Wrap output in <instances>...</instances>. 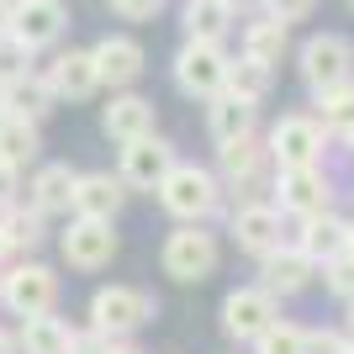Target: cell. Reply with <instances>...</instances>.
Listing matches in <instances>:
<instances>
[{
  "label": "cell",
  "instance_id": "6da1fadb",
  "mask_svg": "<svg viewBox=\"0 0 354 354\" xmlns=\"http://www.w3.org/2000/svg\"><path fill=\"white\" fill-rule=\"evenodd\" d=\"M153 196H159V207L175 222H207L222 212V180L212 169H201V164H185V159L169 164V175L153 185Z\"/></svg>",
  "mask_w": 354,
  "mask_h": 354
},
{
  "label": "cell",
  "instance_id": "7a4b0ae2",
  "mask_svg": "<svg viewBox=\"0 0 354 354\" xmlns=\"http://www.w3.org/2000/svg\"><path fill=\"white\" fill-rule=\"evenodd\" d=\"M217 180H222V191L243 196V201H259V191L275 180L270 143H265L259 133H243V138L217 143ZM243 201H238V207H243Z\"/></svg>",
  "mask_w": 354,
  "mask_h": 354
},
{
  "label": "cell",
  "instance_id": "3957f363",
  "mask_svg": "<svg viewBox=\"0 0 354 354\" xmlns=\"http://www.w3.org/2000/svg\"><path fill=\"white\" fill-rule=\"evenodd\" d=\"M159 265H164V275H169V281L201 286V281H212V275H217L222 243H217V233H207V222H180L175 233L164 238Z\"/></svg>",
  "mask_w": 354,
  "mask_h": 354
},
{
  "label": "cell",
  "instance_id": "277c9868",
  "mask_svg": "<svg viewBox=\"0 0 354 354\" xmlns=\"http://www.w3.org/2000/svg\"><path fill=\"white\" fill-rule=\"evenodd\" d=\"M159 301L138 286H101L90 296V333H106V339H133L143 323H153Z\"/></svg>",
  "mask_w": 354,
  "mask_h": 354
},
{
  "label": "cell",
  "instance_id": "5b68a950",
  "mask_svg": "<svg viewBox=\"0 0 354 354\" xmlns=\"http://www.w3.org/2000/svg\"><path fill=\"white\" fill-rule=\"evenodd\" d=\"M0 307L11 317H37V312L59 307V275L37 259H21V265L0 270Z\"/></svg>",
  "mask_w": 354,
  "mask_h": 354
},
{
  "label": "cell",
  "instance_id": "8992f818",
  "mask_svg": "<svg viewBox=\"0 0 354 354\" xmlns=\"http://www.w3.org/2000/svg\"><path fill=\"white\" fill-rule=\"evenodd\" d=\"M270 201L286 217H307V212H328L333 207V180L323 164H296V169H275L270 180Z\"/></svg>",
  "mask_w": 354,
  "mask_h": 354
},
{
  "label": "cell",
  "instance_id": "52a82bcc",
  "mask_svg": "<svg viewBox=\"0 0 354 354\" xmlns=\"http://www.w3.org/2000/svg\"><path fill=\"white\" fill-rule=\"evenodd\" d=\"M59 254L69 270L95 275V270H106L117 259V227L101 217H69V227L59 233Z\"/></svg>",
  "mask_w": 354,
  "mask_h": 354
},
{
  "label": "cell",
  "instance_id": "ba28073f",
  "mask_svg": "<svg viewBox=\"0 0 354 354\" xmlns=\"http://www.w3.org/2000/svg\"><path fill=\"white\" fill-rule=\"evenodd\" d=\"M270 159H275V169H296V164H323L328 153V133L317 117H301V111H291V117H281L275 127H270Z\"/></svg>",
  "mask_w": 354,
  "mask_h": 354
},
{
  "label": "cell",
  "instance_id": "9c48e42d",
  "mask_svg": "<svg viewBox=\"0 0 354 354\" xmlns=\"http://www.w3.org/2000/svg\"><path fill=\"white\" fill-rule=\"evenodd\" d=\"M296 69H301V80H307L312 90H328V85L354 80V48H349V37H339V32H317V37H307L301 53H296Z\"/></svg>",
  "mask_w": 354,
  "mask_h": 354
},
{
  "label": "cell",
  "instance_id": "30bf717a",
  "mask_svg": "<svg viewBox=\"0 0 354 354\" xmlns=\"http://www.w3.org/2000/svg\"><path fill=\"white\" fill-rule=\"evenodd\" d=\"M275 317H281V301L265 286H238V291L222 296V333L233 344H254Z\"/></svg>",
  "mask_w": 354,
  "mask_h": 354
},
{
  "label": "cell",
  "instance_id": "8fae6325",
  "mask_svg": "<svg viewBox=\"0 0 354 354\" xmlns=\"http://www.w3.org/2000/svg\"><path fill=\"white\" fill-rule=\"evenodd\" d=\"M222 74H227V53L222 43H196L185 37V48L175 53V85L180 95H191V101H212L222 90Z\"/></svg>",
  "mask_w": 354,
  "mask_h": 354
},
{
  "label": "cell",
  "instance_id": "7c38bea8",
  "mask_svg": "<svg viewBox=\"0 0 354 354\" xmlns=\"http://www.w3.org/2000/svg\"><path fill=\"white\" fill-rule=\"evenodd\" d=\"M227 233H233V243L243 254L265 259V254H275L286 243V212L275 201H243L233 212V222H227Z\"/></svg>",
  "mask_w": 354,
  "mask_h": 354
},
{
  "label": "cell",
  "instance_id": "4fadbf2b",
  "mask_svg": "<svg viewBox=\"0 0 354 354\" xmlns=\"http://www.w3.org/2000/svg\"><path fill=\"white\" fill-rule=\"evenodd\" d=\"M169 164H175V143H169V138H159V133H148V138L122 143L117 175H122V185H127V191H148V196H153V185L169 175Z\"/></svg>",
  "mask_w": 354,
  "mask_h": 354
},
{
  "label": "cell",
  "instance_id": "5bb4252c",
  "mask_svg": "<svg viewBox=\"0 0 354 354\" xmlns=\"http://www.w3.org/2000/svg\"><path fill=\"white\" fill-rule=\"evenodd\" d=\"M127 185L111 169H90V175H74V196H69V217H101L117 222V212L127 207Z\"/></svg>",
  "mask_w": 354,
  "mask_h": 354
},
{
  "label": "cell",
  "instance_id": "9a60e30c",
  "mask_svg": "<svg viewBox=\"0 0 354 354\" xmlns=\"http://www.w3.org/2000/svg\"><path fill=\"white\" fill-rule=\"evenodd\" d=\"M312 281H317V265H312V259L296 249V243H281L275 254H265V259H259V286H265L275 301L301 296Z\"/></svg>",
  "mask_w": 354,
  "mask_h": 354
},
{
  "label": "cell",
  "instance_id": "2e32d148",
  "mask_svg": "<svg viewBox=\"0 0 354 354\" xmlns=\"http://www.w3.org/2000/svg\"><path fill=\"white\" fill-rule=\"evenodd\" d=\"M64 27H69V11H64L59 0H16L11 6V32L32 48V53L48 48V43H59Z\"/></svg>",
  "mask_w": 354,
  "mask_h": 354
},
{
  "label": "cell",
  "instance_id": "e0dca14e",
  "mask_svg": "<svg viewBox=\"0 0 354 354\" xmlns=\"http://www.w3.org/2000/svg\"><path fill=\"white\" fill-rule=\"evenodd\" d=\"M48 90H53V101H90L95 90H101V74H95V59H90V48H69L59 59L48 64Z\"/></svg>",
  "mask_w": 354,
  "mask_h": 354
},
{
  "label": "cell",
  "instance_id": "ac0fdd59",
  "mask_svg": "<svg viewBox=\"0 0 354 354\" xmlns=\"http://www.w3.org/2000/svg\"><path fill=\"white\" fill-rule=\"evenodd\" d=\"M90 59H95L101 85H111V90H133L143 80V64H148L133 37H101V43L90 48Z\"/></svg>",
  "mask_w": 354,
  "mask_h": 354
},
{
  "label": "cell",
  "instance_id": "d6986e66",
  "mask_svg": "<svg viewBox=\"0 0 354 354\" xmlns=\"http://www.w3.org/2000/svg\"><path fill=\"white\" fill-rule=\"evenodd\" d=\"M80 344H85V333L69 328L64 317H53V312L21 317V328H16V349L21 354H80Z\"/></svg>",
  "mask_w": 354,
  "mask_h": 354
},
{
  "label": "cell",
  "instance_id": "ffe728a7",
  "mask_svg": "<svg viewBox=\"0 0 354 354\" xmlns=\"http://www.w3.org/2000/svg\"><path fill=\"white\" fill-rule=\"evenodd\" d=\"M344 233H349V222L339 217V212H307V217H296V233L291 243L301 254H307L312 265H323V259H333V254H344Z\"/></svg>",
  "mask_w": 354,
  "mask_h": 354
},
{
  "label": "cell",
  "instance_id": "44dd1931",
  "mask_svg": "<svg viewBox=\"0 0 354 354\" xmlns=\"http://www.w3.org/2000/svg\"><path fill=\"white\" fill-rule=\"evenodd\" d=\"M101 133L111 138V143H133V138H148L153 133V101H143V95H133V90H122V95H111L101 111Z\"/></svg>",
  "mask_w": 354,
  "mask_h": 354
},
{
  "label": "cell",
  "instance_id": "7402d4cb",
  "mask_svg": "<svg viewBox=\"0 0 354 354\" xmlns=\"http://www.w3.org/2000/svg\"><path fill=\"white\" fill-rule=\"evenodd\" d=\"M254 127H259V106L238 101V95H227V90H217V95L207 101V133H212V143L243 138V133H254Z\"/></svg>",
  "mask_w": 354,
  "mask_h": 354
},
{
  "label": "cell",
  "instance_id": "603a6c76",
  "mask_svg": "<svg viewBox=\"0 0 354 354\" xmlns=\"http://www.w3.org/2000/svg\"><path fill=\"white\" fill-rule=\"evenodd\" d=\"M53 106L59 101H53V90H48L43 74H16V80L0 85V111H16V117H27V122H43Z\"/></svg>",
  "mask_w": 354,
  "mask_h": 354
},
{
  "label": "cell",
  "instance_id": "cb8c5ba5",
  "mask_svg": "<svg viewBox=\"0 0 354 354\" xmlns=\"http://www.w3.org/2000/svg\"><path fill=\"white\" fill-rule=\"evenodd\" d=\"M74 175H80V169H69V164H37V175L27 180V201H32L37 212H48V217L69 212Z\"/></svg>",
  "mask_w": 354,
  "mask_h": 354
},
{
  "label": "cell",
  "instance_id": "d4e9b609",
  "mask_svg": "<svg viewBox=\"0 0 354 354\" xmlns=\"http://www.w3.org/2000/svg\"><path fill=\"white\" fill-rule=\"evenodd\" d=\"M43 122H27L16 117V111H0V159L16 164V169H27L37 153H43V133H37Z\"/></svg>",
  "mask_w": 354,
  "mask_h": 354
},
{
  "label": "cell",
  "instance_id": "484cf974",
  "mask_svg": "<svg viewBox=\"0 0 354 354\" xmlns=\"http://www.w3.org/2000/svg\"><path fill=\"white\" fill-rule=\"evenodd\" d=\"M222 90L227 95H238V101H249V106H259L275 90V69L270 64H259V59H227V74H222Z\"/></svg>",
  "mask_w": 354,
  "mask_h": 354
},
{
  "label": "cell",
  "instance_id": "4316f807",
  "mask_svg": "<svg viewBox=\"0 0 354 354\" xmlns=\"http://www.w3.org/2000/svg\"><path fill=\"white\" fill-rule=\"evenodd\" d=\"M0 227H6V238H11L16 254L43 249L48 243V212H37L32 201H11V207L0 212Z\"/></svg>",
  "mask_w": 354,
  "mask_h": 354
},
{
  "label": "cell",
  "instance_id": "83f0119b",
  "mask_svg": "<svg viewBox=\"0 0 354 354\" xmlns=\"http://www.w3.org/2000/svg\"><path fill=\"white\" fill-rule=\"evenodd\" d=\"M227 32H233V6L227 0H185V37L222 43Z\"/></svg>",
  "mask_w": 354,
  "mask_h": 354
},
{
  "label": "cell",
  "instance_id": "f1b7e54d",
  "mask_svg": "<svg viewBox=\"0 0 354 354\" xmlns=\"http://www.w3.org/2000/svg\"><path fill=\"white\" fill-rule=\"evenodd\" d=\"M286 48H291V32H286V21H275V16H265V21H249L243 27V53L259 64H275L286 59Z\"/></svg>",
  "mask_w": 354,
  "mask_h": 354
},
{
  "label": "cell",
  "instance_id": "f546056e",
  "mask_svg": "<svg viewBox=\"0 0 354 354\" xmlns=\"http://www.w3.org/2000/svg\"><path fill=\"white\" fill-rule=\"evenodd\" d=\"M317 122H323V133H328V138H333V133L344 138V133L354 127V80L317 90Z\"/></svg>",
  "mask_w": 354,
  "mask_h": 354
},
{
  "label": "cell",
  "instance_id": "4dcf8cb0",
  "mask_svg": "<svg viewBox=\"0 0 354 354\" xmlns=\"http://www.w3.org/2000/svg\"><path fill=\"white\" fill-rule=\"evenodd\" d=\"M301 344H307V328L286 323V317H275V323L254 339V354H301Z\"/></svg>",
  "mask_w": 354,
  "mask_h": 354
},
{
  "label": "cell",
  "instance_id": "1f68e13d",
  "mask_svg": "<svg viewBox=\"0 0 354 354\" xmlns=\"http://www.w3.org/2000/svg\"><path fill=\"white\" fill-rule=\"evenodd\" d=\"M323 286H328V296H339V301H354V254L344 249V254H333V259H323Z\"/></svg>",
  "mask_w": 354,
  "mask_h": 354
},
{
  "label": "cell",
  "instance_id": "d6a6232c",
  "mask_svg": "<svg viewBox=\"0 0 354 354\" xmlns=\"http://www.w3.org/2000/svg\"><path fill=\"white\" fill-rule=\"evenodd\" d=\"M27 64H32V48L21 43L16 32H6V37H0V85H6V80H16V74H32Z\"/></svg>",
  "mask_w": 354,
  "mask_h": 354
},
{
  "label": "cell",
  "instance_id": "836d02e7",
  "mask_svg": "<svg viewBox=\"0 0 354 354\" xmlns=\"http://www.w3.org/2000/svg\"><path fill=\"white\" fill-rule=\"evenodd\" d=\"M301 354H349V333H339V328H307Z\"/></svg>",
  "mask_w": 354,
  "mask_h": 354
},
{
  "label": "cell",
  "instance_id": "e575fe53",
  "mask_svg": "<svg viewBox=\"0 0 354 354\" xmlns=\"http://www.w3.org/2000/svg\"><path fill=\"white\" fill-rule=\"evenodd\" d=\"M80 354H143L133 339H106V333H90L85 344H80Z\"/></svg>",
  "mask_w": 354,
  "mask_h": 354
},
{
  "label": "cell",
  "instance_id": "d590c367",
  "mask_svg": "<svg viewBox=\"0 0 354 354\" xmlns=\"http://www.w3.org/2000/svg\"><path fill=\"white\" fill-rule=\"evenodd\" d=\"M259 6H265L275 21H286V27H291V21H301V16H307L317 0H259Z\"/></svg>",
  "mask_w": 354,
  "mask_h": 354
},
{
  "label": "cell",
  "instance_id": "8d00e7d4",
  "mask_svg": "<svg viewBox=\"0 0 354 354\" xmlns=\"http://www.w3.org/2000/svg\"><path fill=\"white\" fill-rule=\"evenodd\" d=\"M11 201H21V169L0 159V212L11 207Z\"/></svg>",
  "mask_w": 354,
  "mask_h": 354
},
{
  "label": "cell",
  "instance_id": "74e56055",
  "mask_svg": "<svg viewBox=\"0 0 354 354\" xmlns=\"http://www.w3.org/2000/svg\"><path fill=\"white\" fill-rule=\"evenodd\" d=\"M164 0H111V11L117 16H127V21H148V16L159 11Z\"/></svg>",
  "mask_w": 354,
  "mask_h": 354
},
{
  "label": "cell",
  "instance_id": "f35d334b",
  "mask_svg": "<svg viewBox=\"0 0 354 354\" xmlns=\"http://www.w3.org/2000/svg\"><path fill=\"white\" fill-rule=\"evenodd\" d=\"M0 354H21V349H16V333H11V328H0Z\"/></svg>",
  "mask_w": 354,
  "mask_h": 354
},
{
  "label": "cell",
  "instance_id": "ab89813d",
  "mask_svg": "<svg viewBox=\"0 0 354 354\" xmlns=\"http://www.w3.org/2000/svg\"><path fill=\"white\" fill-rule=\"evenodd\" d=\"M11 254H16V249H11V238H6V227H0V270L11 265Z\"/></svg>",
  "mask_w": 354,
  "mask_h": 354
},
{
  "label": "cell",
  "instance_id": "60d3db41",
  "mask_svg": "<svg viewBox=\"0 0 354 354\" xmlns=\"http://www.w3.org/2000/svg\"><path fill=\"white\" fill-rule=\"evenodd\" d=\"M11 32V0H0V37Z\"/></svg>",
  "mask_w": 354,
  "mask_h": 354
},
{
  "label": "cell",
  "instance_id": "b9f144b4",
  "mask_svg": "<svg viewBox=\"0 0 354 354\" xmlns=\"http://www.w3.org/2000/svg\"><path fill=\"white\" fill-rule=\"evenodd\" d=\"M344 249H349V254H354V222H349V233H344Z\"/></svg>",
  "mask_w": 354,
  "mask_h": 354
},
{
  "label": "cell",
  "instance_id": "7bdbcfd3",
  "mask_svg": "<svg viewBox=\"0 0 354 354\" xmlns=\"http://www.w3.org/2000/svg\"><path fill=\"white\" fill-rule=\"evenodd\" d=\"M344 148H349V159H354V127H349V133H344Z\"/></svg>",
  "mask_w": 354,
  "mask_h": 354
},
{
  "label": "cell",
  "instance_id": "ee69618b",
  "mask_svg": "<svg viewBox=\"0 0 354 354\" xmlns=\"http://www.w3.org/2000/svg\"><path fill=\"white\" fill-rule=\"evenodd\" d=\"M344 307H349V339H354V301H344Z\"/></svg>",
  "mask_w": 354,
  "mask_h": 354
},
{
  "label": "cell",
  "instance_id": "f6af8a7d",
  "mask_svg": "<svg viewBox=\"0 0 354 354\" xmlns=\"http://www.w3.org/2000/svg\"><path fill=\"white\" fill-rule=\"evenodd\" d=\"M227 6H259V0H227Z\"/></svg>",
  "mask_w": 354,
  "mask_h": 354
},
{
  "label": "cell",
  "instance_id": "bcb514c9",
  "mask_svg": "<svg viewBox=\"0 0 354 354\" xmlns=\"http://www.w3.org/2000/svg\"><path fill=\"white\" fill-rule=\"evenodd\" d=\"M349 354H354V339H349Z\"/></svg>",
  "mask_w": 354,
  "mask_h": 354
},
{
  "label": "cell",
  "instance_id": "7dc6e473",
  "mask_svg": "<svg viewBox=\"0 0 354 354\" xmlns=\"http://www.w3.org/2000/svg\"><path fill=\"white\" fill-rule=\"evenodd\" d=\"M349 6H354V0H349Z\"/></svg>",
  "mask_w": 354,
  "mask_h": 354
}]
</instances>
